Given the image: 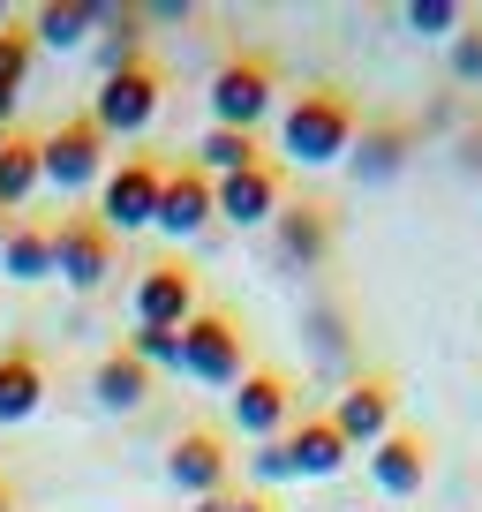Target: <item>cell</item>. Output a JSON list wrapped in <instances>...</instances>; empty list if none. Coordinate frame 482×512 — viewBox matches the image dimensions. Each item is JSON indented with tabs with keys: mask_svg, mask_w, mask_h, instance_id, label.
I'll list each match as a JSON object with an SVG mask.
<instances>
[{
	"mask_svg": "<svg viewBox=\"0 0 482 512\" xmlns=\"http://www.w3.org/2000/svg\"><path fill=\"white\" fill-rule=\"evenodd\" d=\"M354 128H362V98L347 83H309V91L287 98L279 113V151L294 166H347Z\"/></svg>",
	"mask_w": 482,
	"mask_h": 512,
	"instance_id": "cell-1",
	"label": "cell"
},
{
	"mask_svg": "<svg viewBox=\"0 0 482 512\" xmlns=\"http://www.w3.org/2000/svg\"><path fill=\"white\" fill-rule=\"evenodd\" d=\"M181 377L211 384V392H234V384L249 377V324L226 302H204L181 324Z\"/></svg>",
	"mask_w": 482,
	"mask_h": 512,
	"instance_id": "cell-2",
	"label": "cell"
},
{
	"mask_svg": "<svg viewBox=\"0 0 482 512\" xmlns=\"http://www.w3.org/2000/svg\"><path fill=\"white\" fill-rule=\"evenodd\" d=\"M272 98H279V61L264 46H234L211 68V128H249L257 136L272 121Z\"/></svg>",
	"mask_w": 482,
	"mask_h": 512,
	"instance_id": "cell-3",
	"label": "cell"
},
{
	"mask_svg": "<svg viewBox=\"0 0 482 512\" xmlns=\"http://www.w3.org/2000/svg\"><path fill=\"white\" fill-rule=\"evenodd\" d=\"M159 106H166V68L151 53L129 61V68H113V76H98V91H91V121L106 128V144L113 136H144L159 121Z\"/></svg>",
	"mask_w": 482,
	"mask_h": 512,
	"instance_id": "cell-4",
	"label": "cell"
},
{
	"mask_svg": "<svg viewBox=\"0 0 482 512\" xmlns=\"http://www.w3.org/2000/svg\"><path fill=\"white\" fill-rule=\"evenodd\" d=\"M332 430L347 445H385L400 430V377L392 369H354L332 392Z\"/></svg>",
	"mask_w": 482,
	"mask_h": 512,
	"instance_id": "cell-5",
	"label": "cell"
},
{
	"mask_svg": "<svg viewBox=\"0 0 482 512\" xmlns=\"http://www.w3.org/2000/svg\"><path fill=\"white\" fill-rule=\"evenodd\" d=\"M332 249H339V211L317 204V196H287L272 219V264L302 279V272H324Z\"/></svg>",
	"mask_w": 482,
	"mask_h": 512,
	"instance_id": "cell-6",
	"label": "cell"
},
{
	"mask_svg": "<svg viewBox=\"0 0 482 512\" xmlns=\"http://www.w3.org/2000/svg\"><path fill=\"white\" fill-rule=\"evenodd\" d=\"M159 189H166V159L159 151H129V159H113L106 181H98V219L113 234H136V226L159 219Z\"/></svg>",
	"mask_w": 482,
	"mask_h": 512,
	"instance_id": "cell-7",
	"label": "cell"
},
{
	"mask_svg": "<svg viewBox=\"0 0 482 512\" xmlns=\"http://www.w3.org/2000/svg\"><path fill=\"white\" fill-rule=\"evenodd\" d=\"M113 256H121V234H113L98 211H61V219H53V272H61L76 294L106 287Z\"/></svg>",
	"mask_w": 482,
	"mask_h": 512,
	"instance_id": "cell-8",
	"label": "cell"
},
{
	"mask_svg": "<svg viewBox=\"0 0 482 512\" xmlns=\"http://www.w3.org/2000/svg\"><path fill=\"white\" fill-rule=\"evenodd\" d=\"M38 159H46V189L83 196L91 181H106V128H98L91 113H68L61 128L38 136Z\"/></svg>",
	"mask_w": 482,
	"mask_h": 512,
	"instance_id": "cell-9",
	"label": "cell"
},
{
	"mask_svg": "<svg viewBox=\"0 0 482 512\" xmlns=\"http://www.w3.org/2000/svg\"><path fill=\"white\" fill-rule=\"evenodd\" d=\"M287 159H257V166H241V174L211 181V211H219L226 226H272L279 204H287Z\"/></svg>",
	"mask_w": 482,
	"mask_h": 512,
	"instance_id": "cell-10",
	"label": "cell"
},
{
	"mask_svg": "<svg viewBox=\"0 0 482 512\" xmlns=\"http://www.w3.org/2000/svg\"><path fill=\"white\" fill-rule=\"evenodd\" d=\"M234 430L257 437V445H272V437L294 430V377L272 362H249V377L234 384Z\"/></svg>",
	"mask_w": 482,
	"mask_h": 512,
	"instance_id": "cell-11",
	"label": "cell"
},
{
	"mask_svg": "<svg viewBox=\"0 0 482 512\" xmlns=\"http://www.w3.org/2000/svg\"><path fill=\"white\" fill-rule=\"evenodd\" d=\"M226 467H234V452H226V437L211 430V422H189V430H174V445H166V482H174L181 497L226 490Z\"/></svg>",
	"mask_w": 482,
	"mask_h": 512,
	"instance_id": "cell-12",
	"label": "cell"
},
{
	"mask_svg": "<svg viewBox=\"0 0 482 512\" xmlns=\"http://www.w3.org/2000/svg\"><path fill=\"white\" fill-rule=\"evenodd\" d=\"M196 309H204V294H196V272L181 264V256H159V264L136 279V317L159 324V332H181Z\"/></svg>",
	"mask_w": 482,
	"mask_h": 512,
	"instance_id": "cell-13",
	"label": "cell"
},
{
	"mask_svg": "<svg viewBox=\"0 0 482 512\" xmlns=\"http://www.w3.org/2000/svg\"><path fill=\"white\" fill-rule=\"evenodd\" d=\"M407 159H415V128L407 121H392V113H362V128H354V151H347V174L354 181H392V174H407Z\"/></svg>",
	"mask_w": 482,
	"mask_h": 512,
	"instance_id": "cell-14",
	"label": "cell"
},
{
	"mask_svg": "<svg viewBox=\"0 0 482 512\" xmlns=\"http://www.w3.org/2000/svg\"><path fill=\"white\" fill-rule=\"evenodd\" d=\"M159 234H174V241H196V234H211V174L204 166H166V189H159Z\"/></svg>",
	"mask_w": 482,
	"mask_h": 512,
	"instance_id": "cell-15",
	"label": "cell"
},
{
	"mask_svg": "<svg viewBox=\"0 0 482 512\" xmlns=\"http://www.w3.org/2000/svg\"><path fill=\"white\" fill-rule=\"evenodd\" d=\"M279 452H287L294 482H324V475H339V467L354 460V445L332 430V415H302L287 437H279Z\"/></svg>",
	"mask_w": 482,
	"mask_h": 512,
	"instance_id": "cell-16",
	"label": "cell"
},
{
	"mask_svg": "<svg viewBox=\"0 0 482 512\" xmlns=\"http://www.w3.org/2000/svg\"><path fill=\"white\" fill-rule=\"evenodd\" d=\"M370 482H377L385 497H415L422 482H430V437L400 422L385 445H370Z\"/></svg>",
	"mask_w": 482,
	"mask_h": 512,
	"instance_id": "cell-17",
	"label": "cell"
},
{
	"mask_svg": "<svg viewBox=\"0 0 482 512\" xmlns=\"http://www.w3.org/2000/svg\"><path fill=\"white\" fill-rule=\"evenodd\" d=\"M46 407V354L31 339H8L0 347V422H31Z\"/></svg>",
	"mask_w": 482,
	"mask_h": 512,
	"instance_id": "cell-18",
	"label": "cell"
},
{
	"mask_svg": "<svg viewBox=\"0 0 482 512\" xmlns=\"http://www.w3.org/2000/svg\"><path fill=\"white\" fill-rule=\"evenodd\" d=\"M98 16H106V0H38L23 23H31L38 53H68V46H91L98 38Z\"/></svg>",
	"mask_w": 482,
	"mask_h": 512,
	"instance_id": "cell-19",
	"label": "cell"
},
{
	"mask_svg": "<svg viewBox=\"0 0 482 512\" xmlns=\"http://www.w3.org/2000/svg\"><path fill=\"white\" fill-rule=\"evenodd\" d=\"M159 392V377H151L144 362H136L129 347H113V354H98V369H91V400L106 407V415H136V407Z\"/></svg>",
	"mask_w": 482,
	"mask_h": 512,
	"instance_id": "cell-20",
	"label": "cell"
},
{
	"mask_svg": "<svg viewBox=\"0 0 482 512\" xmlns=\"http://www.w3.org/2000/svg\"><path fill=\"white\" fill-rule=\"evenodd\" d=\"M0 272L8 279H53V219H31V211H16L8 219V241H0Z\"/></svg>",
	"mask_w": 482,
	"mask_h": 512,
	"instance_id": "cell-21",
	"label": "cell"
},
{
	"mask_svg": "<svg viewBox=\"0 0 482 512\" xmlns=\"http://www.w3.org/2000/svg\"><path fill=\"white\" fill-rule=\"evenodd\" d=\"M31 189H46V159H38V136L31 128H8V144H0V211L16 219L31 204Z\"/></svg>",
	"mask_w": 482,
	"mask_h": 512,
	"instance_id": "cell-22",
	"label": "cell"
},
{
	"mask_svg": "<svg viewBox=\"0 0 482 512\" xmlns=\"http://www.w3.org/2000/svg\"><path fill=\"white\" fill-rule=\"evenodd\" d=\"M144 38H151V16H144V8H106V16H98V38H91L98 76H113V68L144 61V53H151Z\"/></svg>",
	"mask_w": 482,
	"mask_h": 512,
	"instance_id": "cell-23",
	"label": "cell"
},
{
	"mask_svg": "<svg viewBox=\"0 0 482 512\" xmlns=\"http://www.w3.org/2000/svg\"><path fill=\"white\" fill-rule=\"evenodd\" d=\"M257 159H272V151H264V136H249V128H204V144H196V166H204L211 181L241 174V166H257Z\"/></svg>",
	"mask_w": 482,
	"mask_h": 512,
	"instance_id": "cell-24",
	"label": "cell"
},
{
	"mask_svg": "<svg viewBox=\"0 0 482 512\" xmlns=\"http://www.w3.org/2000/svg\"><path fill=\"white\" fill-rule=\"evenodd\" d=\"M31 61H38L31 23H0V91H23V83H31Z\"/></svg>",
	"mask_w": 482,
	"mask_h": 512,
	"instance_id": "cell-25",
	"label": "cell"
},
{
	"mask_svg": "<svg viewBox=\"0 0 482 512\" xmlns=\"http://www.w3.org/2000/svg\"><path fill=\"white\" fill-rule=\"evenodd\" d=\"M309 347H317V362H347V354H354V332H347V309H339V302L309 309Z\"/></svg>",
	"mask_w": 482,
	"mask_h": 512,
	"instance_id": "cell-26",
	"label": "cell"
},
{
	"mask_svg": "<svg viewBox=\"0 0 482 512\" xmlns=\"http://www.w3.org/2000/svg\"><path fill=\"white\" fill-rule=\"evenodd\" d=\"M400 23H407V31H422V38H460L467 8H460V0H407Z\"/></svg>",
	"mask_w": 482,
	"mask_h": 512,
	"instance_id": "cell-27",
	"label": "cell"
},
{
	"mask_svg": "<svg viewBox=\"0 0 482 512\" xmlns=\"http://www.w3.org/2000/svg\"><path fill=\"white\" fill-rule=\"evenodd\" d=\"M121 347H129L136 362L151 369V377H159V369H181V332H159V324H136V332L121 339Z\"/></svg>",
	"mask_w": 482,
	"mask_h": 512,
	"instance_id": "cell-28",
	"label": "cell"
},
{
	"mask_svg": "<svg viewBox=\"0 0 482 512\" xmlns=\"http://www.w3.org/2000/svg\"><path fill=\"white\" fill-rule=\"evenodd\" d=\"M249 475H257L264 490H279V482H294V467H287V452H279V437H272V445H257V452H249Z\"/></svg>",
	"mask_w": 482,
	"mask_h": 512,
	"instance_id": "cell-29",
	"label": "cell"
},
{
	"mask_svg": "<svg viewBox=\"0 0 482 512\" xmlns=\"http://www.w3.org/2000/svg\"><path fill=\"white\" fill-rule=\"evenodd\" d=\"M452 76H460V83H482V23L452 38Z\"/></svg>",
	"mask_w": 482,
	"mask_h": 512,
	"instance_id": "cell-30",
	"label": "cell"
},
{
	"mask_svg": "<svg viewBox=\"0 0 482 512\" xmlns=\"http://www.w3.org/2000/svg\"><path fill=\"white\" fill-rule=\"evenodd\" d=\"M144 16H151V23H189V16H196V8H189V0H151Z\"/></svg>",
	"mask_w": 482,
	"mask_h": 512,
	"instance_id": "cell-31",
	"label": "cell"
},
{
	"mask_svg": "<svg viewBox=\"0 0 482 512\" xmlns=\"http://www.w3.org/2000/svg\"><path fill=\"white\" fill-rule=\"evenodd\" d=\"M196 512H241V490L226 482V490H211V497H196Z\"/></svg>",
	"mask_w": 482,
	"mask_h": 512,
	"instance_id": "cell-32",
	"label": "cell"
},
{
	"mask_svg": "<svg viewBox=\"0 0 482 512\" xmlns=\"http://www.w3.org/2000/svg\"><path fill=\"white\" fill-rule=\"evenodd\" d=\"M16 128V91H0V136Z\"/></svg>",
	"mask_w": 482,
	"mask_h": 512,
	"instance_id": "cell-33",
	"label": "cell"
},
{
	"mask_svg": "<svg viewBox=\"0 0 482 512\" xmlns=\"http://www.w3.org/2000/svg\"><path fill=\"white\" fill-rule=\"evenodd\" d=\"M460 166H482V128L467 136V151H460Z\"/></svg>",
	"mask_w": 482,
	"mask_h": 512,
	"instance_id": "cell-34",
	"label": "cell"
},
{
	"mask_svg": "<svg viewBox=\"0 0 482 512\" xmlns=\"http://www.w3.org/2000/svg\"><path fill=\"white\" fill-rule=\"evenodd\" d=\"M241 512H279V505H272V497H241Z\"/></svg>",
	"mask_w": 482,
	"mask_h": 512,
	"instance_id": "cell-35",
	"label": "cell"
},
{
	"mask_svg": "<svg viewBox=\"0 0 482 512\" xmlns=\"http://www.w3.org/2000/svg\"><path fill=\"white\" fill-rule=\"evenodd\" d=\"M0 512H16V490H8V475H0Z\"/></svg>",
	"mask_w": 482,
	"mask_h": 512,
	"instance_id": "cell-36",
	"label": "cell"
},
{
	"mask_svg": "<svg viewBox=\"0 0 482 512\" xmlns=\"http://www.w3.org/2000/svg\"><path fill=\"white\" fill-rule=\"evenodd\" d=\"M0 241H8V211H0Z\"/></svg>",
	"mask_w": 482,
	"mask_h": 512,
	"instance_id": "cell-37",
	"label": "cell"
},
{
	"mask_svg": "<svg viewBox=\"0 0 482 512\" xmlns=\"http://www.w3.org/2000/svg\"><path fill=\"white\" fill-rule=\"evenodd\" d=\"M0 23H16V16H8V8H0Z\"/></svg>",
	"mask_w": 482,
	"mask_h": 512,
	"instance_id": "cell-38",
	"label": "cell"
},
{
	"mask_svg": "<svg viewBox=\"0 0 482 512\" xmlns=\"http://www.w3.org/2000/svg\"><path fill=\"white\" fill-rule=\"evenodd\" d=\"M475 23H482V16H475Z\"/></svg>",
	"mask_w": 482,
	"mask_h": 512,
	"instance_id": "cell-39",
	"label": "cell"
}]
</instances>
